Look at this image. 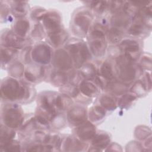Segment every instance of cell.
<instances>
[{"label": "cell", "instance_id": "obj_23", "mask_svg": "<svg viewBox=\"0 0 152 152\" xmlns=\"http://www.w3.org/2000/svg\"><path fill=\"white\" fill-rule=\"evenodd\" d=\"M50 71L51 72L49 73L48 76L50 82L54 86L61 88L69 82V73L68 72L61 71L55 69H53Z\"/></svg>", "mask_w": 152, "mask_h": 152}, {"label": "cell", "instance_id": "obj_26", "mask_svg": "<svg viewBox=\"0 0 152 152\" xmlns=\"http://www.w3.org/2000/svg\"><path fill=\"white\" fill-rule=\"evenodd\" d=\"M18 49L5 47L1 46V65L6 66L9 65L14 61L16 60V58L20 53Z\"/></svg>", "mask_w": 152, "mask_h": 152}, {"label": "cell", "instance_id": "obj_39", "mask_svg": "<svg viewBox=\"0 0 152 152\" xmlns=\"http://www.w3.org/2000/svg\"><path fill=\"white\" fill-rule=\"evenodd\" d=\"M33 46L30 45H27L22 49H21V52L19 53L20 61H21L24 64L27 65L31 63V52Z\"/></svg>", "mask_w": 152, "mask_h": 152}, {"label": "cell", "instance_id": "obj_42", "mask_svg": "<svg viewBox=\"0 0 152 152\" xmlns=\"http://www.w3.org/2000/svg\"><path fill=\"white\" fill-rule=\"evenodd\" d=\"M21 145L20 142L16 140H11V141L7 142V144L1 146V150L8 151H20Z\"/></svg>", "mask_w": 152, "mask_h": 152}, {"label": "cell", "instance_id": "obj_12", "mask_svg": "<svg viewBox=\"0 0 152 152\" xmlns=\"http://www.w3.org/2000/svg\"><path fill=\"white\" fill-rule=\"evenodd\" d=\"M52 64L54 69L68 72L74 67L72 59L65 48L57 49L53 53Z\"/></svg>", "mask_w": 152, "mask_h": 152}, {"label": "cell", "instance_id": "obj_25", "mask_svg": "<svg viewBox=\"0 0 152 152\" xmlns=\"http://www.w3.org/2000/svg\"><path fill=\"white\" fill-rule=\"evenodd\" d=\"M11 14L15 18L25 17L29 11V5L26 1H7Z\"/></svg>", "mask_w": 152, "mask_h": 152}, {"label": "cell", "instance_id": "obj_3", "mask_svg": "<svg viewBox=\"0 0 152 152\" xmlns=\"http://www.w3.org/2000/svg\"><path fill=\"white\" fill-rule=\"evenodd\" d=\"M114 59L116 78L128 86L136 81L143 74V70L138 64L129 60L122 55Z\"/></svg>", "mask_w": 152, "mask_h": 152}, {"label": "cell", "instance_id": "obj_31", "mask_svg": "<svg viewBox=\"0 0 152 152\" xmlns=\"http://www.w3.org/2000/svg\"><path fill=\"white\" fill-rule=\"evenodd\" d=\"M125 33L124 31L110 26L109 27L106 34L107 42L112 45L119 44L124 38Z\"/></svg>", "mask_w": 152, "mask_h": 152}, {"label": "cell", "instance_id": "obj_28", "mask_svg": "<svg viewBox=\"0 0 152 152\" xmlns=\"http://www.w3.org/2000/svg\"><path fill=\"white\" fill-rule=\"evenodd\" d=\"M24 64L20 60H15L8 66V72L10 77L20 79L23 78L25 72Z\"/></svg>", "mask_w": 152, "mask_h": 152}, {"label": "cell", "instance_id": "obj_9", "mask_svg": "<svg viewBox=\"0 0 152 152\" xmlns=\"http://www.w3.org/2000/svg\"><path fill=\"white\" fill-rule=\"evenodd\" d=\"M121 55L136 62L141 53V45L139 39L131 37L124 38L118 45Z\"/></svg>", "mask_w": 152, "mask_h": 152}, {"label": "cell", "instance_id": "obj_18", "mask_svg": "<svg viewBox=\"0 0 152 152\" xmlns=\"http://www.w3.org/2000/svg\"><path fill=\"white\" fill-rule=\"evenodd\" d=\"M12 30L20 37L28 39L31 30L30 22L26 17L15 18L12 25Z\"/></svg>", "mask_w": 152, "mask_h": 152}, {"label": "cell", "instance_id": "obj_15", "mask_svg": "<svg viewBox=\"0 0 152 152\" xmlns=\"http://www.w3.org/2000/svg\"><path fill=\"white\" fill-rule=\"evenodd\" d=\"M96 132L94 124L87 121L80 125L74 127V135L84 142L91 141Z\"/></svg>", "mask_w": 152, "mask_h": 152}, {"label": "cell", "instance_id": "obj_33", "mask_svg": "<svg viewBox=\"0 0 152 152\" xmlns=\"http://www.w3.org/2000/svg\"><path fill=\"white\" fill-rule=\"evenodd\" d=\"M46 36V33L42 24L36 23L31 30L29 39L33 42H41Z\"/></svg>", "mask_w": 152, "mask_h": 152}, {"label": "cell", "instance_id": "obj_21", "mask_svg": "<svg viewBox=\"0 0 152 152\" xmlns=\"http://www.w3.org/2000/svg\"><path fill=\"white\" fill-rule=\"evenodd\" d=\"M62 140L61 148H64V151H83L86 150L87 144L75 135H68Z\"/></svg>", "mask_w": 152, "mask_h": 152}, {"label": "cell", "instance_id": "obj_29", "mask_svg": "<svg viewBox=\"0 0 152 152\" xmlns=\"http://www.w3.org/2000/svg\"><path fill=\"white\" fill-rule=\"evenodd\" d=\"M106 115V110L100 104L92 106L88 113V117L91 122L93 124L99 123L102 121Z\"/></svg>", "mask_w": 152, "mask_h": 152}, {"label": "cell", "instance_id": "obj_19", "mask_svg": "<svg viewBox=\"0 0 152 152\" xmlns=\"http://www.w3.org/2000/svg\"><path fill=\"white\" fill-rule=\"evenodd\" d=\"M68 37L69 34L64 28L55 32L46 34L47 42L53 48L56 49L61 48L63 45L66 44L68 40Z\"/></svg>", "mask_w": 152, "mask_h": 152}, {"label": "cell", "instance_id": "obj_5", "mask_svg": "<svg viewBox=\"0 0 152 152\" xmlns=\"http://www.w3.org/2000/svg\"><path fill=\"white\" fill-rule=\"evenodd\" d=\"M71 56L74 67L80 69L85 64L89 62L91 59V53L88 45L79 38L68 40L64 48Z\"/></svg>", "mask_w": 152, "mask_h": 152}, {"label": "cell", "instance_id": "obj_10", "mask_svg": "<svg viewBox=\"0 0 152 152\" xmlns=\"http://www.w3.org/2000/svg\"><path fill=\"white\" fill-rule=\"evenodd\" d=\"M47 66L40 65L36 64L26 65L23 78L30 84H36L46 78L49 74Z\"/></svg>", "mask_w": 152, "mask_h": 152}, {"label": "cell", "instance_id": "obj_38", "mask_svg": "<svg viewBox=\"0 0 152 152\" xmlns=\"http://www.w3.org/2000/svg\"><path fill=\"white\" fill-rule=\"evenodd\" d=\"M47 12L48 11L45 8L35 7L30 10V18L35 23H39L40 21L43 20Z\"/></svg>", "mask_w": 152, "mask_h": 152}, {"label": "cell", "instance_id": "obj_35", "mask_svg": "<svg viewBox=\"0 0 152 152\" xmlns=\"http://www.w3.org/2000/svg\"><path fill=\"white\" fill-rule=\"evenodd\" d=\"M15 129L2 124L1 125V146L11 141L15 136Z\"/></svg>", "mask_w": 152, "mask_h": 152}, {"label": "cell", "instance_id": "obj_43", "mask_svg": "<svg viewBox=\"0 0 152 152\" xmlns=\"http://www.w3.org/2000/svg\"><path fill=\"white\" fill-rule=\"evenodd\" d=\"M151 134V131L150 129L145 126H139L137 128L135 132V135L136 138L140 140H144L148 135Z\"/></svg>", "mask_w": 152, "mask_h": 152}, {"label": "cell", "instance_id": "obj_17", "mask_svg": "<svg viewBox=\"0 0 152 152\" xmlns=\"http://www.w3.org/2000/svg\"><path fill=\"white\" fill-rule=\"evenodd\" d=\"M97 74L108 82L116 79L115 59L110 58L103 61L98 66Z\"/></svg>", "mask_w": 152, "mask_h": 152}, {"label": "cell", "instance_id": "obj_6", "mask_svg": "<svg viewBox=\"0 0 152 152\" xmlns=\"http://www.w3.org/2000/svg\"><path fill=\"white\" fill-rule=\"evenodd\" d=\"M1 124L13 129L19 128L24 121L22 108L17 103L4 102L1 105Z\"/></svg>", "mask_w": 152, "mask_h": 152}, {"label": "cell", "instance_id": "obj_20", "mask_svg": "<svg viewBox=\"0 0 152 152\" xmlns=\"http://www.w3.org/2000/svg\"><path fill=\"white\" fill-rule=\"evenodd\" d=\"M132 21V18L121 11L112 15L109 24L111 27L118 28L125 32L127 31Z\"/></svg>", "mask_w": 152, "mask_h": 152}, {"label": "cell", "instance_id": "obj_8", "mask_svg": "<svg viewBox=\"0 0 152 152\" xmlns=\"http://www.w3.org/2000/svg\"><path fill=\"white\" fill-rule=\"evenodd\" d=\"M53 53V48L48 42H37L31 49V60L36 64L48 66L52 64Z\"/></svg>", "mask_w": 152, "mask_h": 152}, {"label": "cell", "instance_id": "obj_37", "mask_svg": "<svg viewBox=\"0 0 152 152\" xmlns=\"http://www.w3.org/2000/svg\"><path fill=\"white\" fill-rule=\"evenodd\" d=\"M61 93L65 94L71 98H77L80 95V91L78 86L68 83L66 84L60 88Z\"/></svg>", "mask_w": 152, "mask_h": 152}, {"label": "cell", "instance_id": "obj_30", "mask_svg": "<svg viewBox=\"0 0 152 152\" xmlns=\"http://www.w3.org/2000/svg\"><path fill=\"white\" fill-rule=\"evenodd\" d=\"M118 99L115 96L107 93L102 94L99 98L100 105L106 111H112L118 106Z\"/></svg>", "mask_w": 152, "mask_h": 152}, {"label": "cell", "instance_id": "obj_4", "mask_svg": "<svg viewBox=\"0 0 152 152\" xmlns=\"http://www.w3.org/2000/svg\"><path fill=\"white\" fill-rule=\"evenodd\" d=\"M93 14L88 7L77 9L72 14L71 20V30L78 38L87 36L93 24Z\"/></svg>", "mask_w": 152, "mask_h": 152}, {"label": "cell", "instance_id": "obj_2", "mask_svg": "<svg viewBox=\"0 0 152 152\" xmlns=\"http://www.w3.org/2000/svg\"><path fill=\"white\" fill-rule=\"evenodd\" d=\"M109 23L105 18L93 23L88 34V45L93 55L96 58L103 57L107 49L106 34Z\"/></svg>", "mask_w": 152, "mask_h": 152}, {"label": "cell", "instance_id": "obj_40", "mask_svg": "<svg viewBox=\"0 0 152 152\" xmlns=\"http://www.w3.org/2000/svg\"><path fill=\"white\" fill-rule=\"evenodd\" d=\"M11 15H12L10 10V7L7 1H1V21L4 20V21H10L9 17ZM13 16V15H12Z\"/></svg>", "mask_w": 152, "mask_h": 152}, {"label": "cell", "instance_id": "obj_16", "mask_svg": "<svg viewBox=\"0 0 152 152\" xmlns=\"http://www.w3.org/2000/svg\"><path fill=\"white\" fill-rule=\"evenodd\" d=\"M141 77V79L135 81L130 88V92L134 94L137 97L145 96L148 91H150L151 87L150 74L145 72Z\"/></svg>", "mask_w": 152, "mask_h": 152}, {"label": "cell", "instance_id": "obj_13", "mask_svg": "<svg viewBox=\"0 0 152 152\" xmlns=\"http://www.w3.org/2000/svg\"><path fill=\"white\" fill-rule=\"evenodd\" d=\"M42 25L46 34L61 30L63 27L60 14L55 10L48 11L42 20Z\"/></svg>", "mask_w": 152, "mask_h": 152}, {"label": "cell", "instance_id": "obj_24", "mask_svg": "<svg viewBox=\"0 0 152 152\" xmlns=\"http://www.w3.org/2000/svg\"><path fill=\"white\" fill-rule=\"evenodd\" d=\"M110 142V137L109 134L104 131L96 132L95 136L91 140V147L93 151H100L107 147Z\"/></svg>", "mask_w": 152, "mask_h": 152}, {"label": "cell", "instance_id": "obj_27", "mask_svg": "<svg viewBox=\"0 0 152 152\" xmlns=\"http://www.w3.org/2000/svg\"><path fill=\"white\" fill-rule=\"evenodd\" d=\"M105 90L113 96H122L128 90V86L115 79L108 84Z\"/></svg>", "mask_w": 152, "mask_h": 152}, {"label": "cell", "instance_id": "obj_36", "mask_svg": "<svg viewBox=\"0 0 152 152\" xmlns=\"http://www.w3.org/2000/svg\"><path fill=\"white\" fill-rule=\"evenodd\" d=\"M137 99V97L132 93H125L118 100V106L121 109L129 108Z\"/></svg>", "mask_w": 152, "mask_h": 152}, {"label": "cell", "instance_id": "obj_22", "mask_svg": "<svg viewBox=\"0 0 152 152\" xmlns=\"http://www.w3.org/2000/svg\"><path fill=\"white\" fill-rule=\"evenodd\" d=\"M80 93L86 97L91 99L98 96L100 88L93 80L83 79L78 84Z\"/></svg>", "mask_w": 152, "mask_h": 152}, {"label": "cell", "instance_id": "obj_7", "mask_svg": "<svg viewBox=\"0 0 152 152\" xmlns=\"http://www.w3.org/2000/svg\"><path fill=\"white\" fill-rule=\"evenodd\" d=\"M151 19H148L138 12L132 18V21L126 33L130 37L139 39L145 37L151 31Z\"/></svg>", "mask_w": 152, "mask_h": 152}, {"label": "cell", "instance_id": "obj_1", "mask_svg": "<svg viewBox=\"0 0 152 152\" xmlns=\"http://www.w3.org/2000/svg\"><path fill=\"white\" fill-rule=\"evenodd\" d=\"M1 100L4 102L27 103L36 97V90L31 84L9 77L5 78L1 84Z\"/></svg>", "mask_w": 152, "mask_h": 152}, {"label": "cell", "instance_id": "obj_11", "mask_svg": "<svg viewBox=\"0 0 152 152\" xmlns=\"http://www.w3.org/2000/svg\"><path fill=\"white\" fill-rule=\"evenodd\" d=\"M32 41L24 39L17 35L12 29H4L1 34V46L22 49L27 45H30Z\"/></svg>", "mask_w": 152, "mask_h": 152}, {"label": "cell", "instance_id": "obj_32", "mask_svg": "<svg viewBox=\"0 0 152 152\" xmlns=\"http://www.w3.org/2000/svg\"><path fill=\"white\" fill-rule=\"evenodd\" d=\"M79 72L84 79L94 80L98 74V66L89 62L85 64L80 69Z\"/></svg>", "mask_w": 152, "mask_h": 152}, {"label": "cell", "instance_id": "obj_44", "mask_svg": "<svg viewBox=\"0 0 152 152\" xmlns=\"http://www.w3.org/2000/svg\"><path fill=\"white\" fill-rule=\"evenodd\" d=\"M142 69L151 70V58L150 54L144 53L140 59V62L138 64Z\"/></svg>", "mask_w": 152, "mask_h": 152}, {"label": "cell", "instance_id": "obj_41", "mask_svg": "<svg viewBox=\"0 0 152 152\" xmlns=\"http://www.w3.org/2000/svg\"><path fill=\"white\" fill-rule=\"evenodd\" d=\"M124 1H108V11L113 15L122 10Z\"/></svg>", "mask_w": 152, "mask_h": 152}, {"label": "cell", "instance_id": "obj_14", "mask_svg": "<svg viewBox=\"0 0 152 152\" xmlns=\"http://www.w3.org/2000/svg\"><path fill=\"white\" fill-rule=\"evenodd\" d=\"M88 113L86 109L80 105L72 106L68 111L66 120L68 124L74 127L80 125L87 121Z\"/></svg>", "mask_w": 152, "mask_h": 152}, {"label": "cell", "instance_id": "obj_34", "mask_svg": "<svg viewBox=\"0 0 152 152\" xmlns=\"http://www.w3.org/2000/svg\"><path fill=\"white\" fill-rule=\"evenodd\" d=\"M89 3L87 7L93 12L99 16L102 15L106 11H108V1H88Z\"/></svg>", "mask_w": 152, "mask_h": 152}]
</instances>
